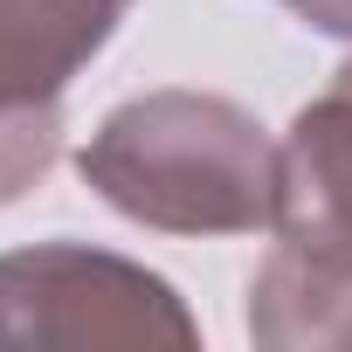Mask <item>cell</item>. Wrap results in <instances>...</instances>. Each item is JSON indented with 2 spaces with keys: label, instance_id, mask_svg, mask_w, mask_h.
I'll use <instances>...</instances> for the list:
<instances>
[{
  "label": "cell",
  "instance_id": "cell-1",
  "mask_svg": "<svg viewBox=\"0 0 352 352\" xmlns=\"http://www.w3.org/2000/svg\"><path fill=\"white\" fill-rule=\"evenodd\" d=\"M83 187L152 235H256L276 214V138L221 90H138L76 152Z\"/></svg>",
  "mask_w": 352,
  "mask_h": 352
},
{
  "label": "cell",
  "instance_id": "cell-2",
  "mask_svg": "<svg viewBox=\"0 0 352 352\" xmlns=\"http://www.w3.org/2000/svg\"><path fill=\"white\" fill-rule=\"evenodd\" d=\"M83 345H173L194 352L201 318L159 270L90 249L28 242L0 256V352H83Z\"/></svg>",
  "mask_w": 352,
  "mask_h": 352
},
{
  "label": "cell",
  "instance_id": "cell-3",
  "mask_svg": "<svg viewBox=\"0 0 352 352\" xmlns=\"http://www.w3.org/2000/svg\"><path fill=\"white\" fill-rule=\"evenodd\" d=\"M270 235L311 263L352 270V56L311 104H297L290 131L276 138Z\"/></svg>",
  "mask_w": 352,
  "mask_h": 352
},
{
  "label": "cell",
  "instance_id": "cell-4",
  "mask_svg": "<svg viewBox=\"0 0 352 352\" xmlns=\"http://www.w3.org/2000/svg\"><path fill=\"white\" fill-rule=\"evenodd\" d=\"M131 0H0V111H49L111 49Z\"/></svg>",
  "mask_w": 352,
  "mask_h": 352
},
{
  "label": "cell",
  "instance_id": "cell-5",
  "mask_svg": "<svg viewBox=\"0 0 352 352\" xmlns=\"http://www.w3.org/2000/svg\"><path fill=\"white\" fill-rule=\"evenodd\" d=\"M249 338L263 352H352V270L276 242L249 276Z\"/></svg>",
  "mask_w": 352,
  "mask_h": 352
},
{
  "label": "cell",
  "instance_id": "cell-6",
  "mask_svg": "<svg viewBox=\"0 0 352 352\" xmlns=\"http://www.w3.org/2000/svg\"><path fill=\"white\" fill-rule=\"evenodd\" d=\"M63 159V104L49 111H0V208L28 201Z\"/></svg>",
  "mask_w": 352,
  "mask_h": 352
},
{
  "label": "cell",
  "instance_id": "cell-7",
  "mask_svg": "<svg viewBox=\"0 0 352 352\" xmlns=\"http://www.w3.org/2000/svg\"><path fill=\"white\" fill-rule=\"evenodd\" d=\"M283 8L311 28V35H331V42H352V0H283Z\"/></svg>",
  "mask_w": 352,
  "mask_h": 352
}]
</instances>
